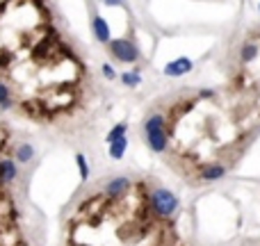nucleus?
<instances>
[{
    "label": "nucleus",
    "instance_id": "f8f14e48",
    "mask_svg": "<svg viewBox=\"0 0 260 246\" xmlns=\"http://www.w3.org/2000/svg\"><path fill=\"white\" fill-rule=\"evenodd\" d=\"M32 157H35V148H32L30 144H21V146L16 148V160L18 162H30Z\"/></svg>",
    "mask_w": 260,
    "mask_h": 246
},
{
    "label": "nucleus",
    "instance_id": "a211bd4d",
    "mask_svg": "<svg viewBox=\"0 0 260 246\" xmlns=\"http://www.w3.org/2000/svg\"><path fill=\"white\" fill-rule=\"evenodd\" d=\"M258 9H260V3H258Z\"/></svg>",
    "mask_w": 260,
    "mask_h": 246
},
{
    "label": "nucleus",
    "instance_id": "9d476101",
    "mask_svg": "<svg viewBox=\"0 0 260 246\" xmlns=\"http://www.w3.org/2000/svg\"><path fill=\"white\" fill-rule=\"evenodd\" d=\"M144 130L148 132H155V130H165V117L162 114H153V117L146 119V123H144Z\"/></svg>",
    "mask_w": 260,
    "mask_h": 246
},
{
    "label": "nucleus",
    "instance_id": "1a4fd4ad",
    "mask_svg": "<svg viewBox=\"0 0 260 246\" xmlns=\"http://www.w3.org/2000/svg\"><path fill=\"white\" fill-rule=\"evenodd\" d=\"M126 148H128V139L126 137L112 142L110 144V157H112V160H121V157L126 155Z\"/></svg>",
    "mask_w": 260,
    "mask_h": 246
},
{
    "label": "nucleus",
    "instance_id": "4468645a",
    "mask_svg": "<svg viewBox=\"0 0 260 246\" xmlns=\"http://www.w3.org/2000/svg\"><path fill=\"white\" fill-rule=\"evenodd\" d=\"M258 57V46L256 44H247L242 48V62H253Z\"/></svg>",
    "mask_w": 260,
    "mask_h": 246
},
{
    "label": "nucleus",
    "instance_id": "f3484780",
    "mask_svg": "<svg viewBox=\"0 0 260 246\" xmlns=\"http://www.w3.org/2000/svg\"><path fill=\"white\" fill-rule=\"evenodd\" d=\"M199 94H201L203 98H212V96H215V91H212V89H201Z\"/></svg>",
    "mask_w": 260,
    "mask_h": 246
},
{
    "label": "nucleus",
    "instance_id": "423d86ee",
    "mask_svg": "<svg viewBox=\"0 0 260 246\" xmlns=\"http://www.w3.org/2000/svg\"><path fill=\"white\" fill-rule=\"evenodd\" d=\"M91 27H94V37L101 41V44H110V27L108 23H105V18L101 16H94V21H91Z\"/></svg>",
    "mask_w": 260,
    "mask_h": 246
},
{
    "label": "nucleus",
    "instance_id": "9b49d317",
    "mask_svg": "<svg viewBox=\"0 0 260 246\" xmlns=\"http://www.w3.org/2000/svg\"><path fill=\"white\" fill-rule=\"evenodd\" d=\"M126 130H128V125H126V123H117V125H114V128L108 132V137H105V142H108V144H112V142H117V139L126 137Z\"/></svg>",
    "mask_w": 260,
    "mask_h": 246
},
{
    "label": "nucleus",
    "instance_id": "0eeeda50",
    "mask_svg": "<svg viewBox=\"0 0 260 246\" xmlns=\"http://www.w3.org/2000/svg\"><path fill=\"white\" fill-rule=\"evenodd\" d=\"M16 175H18L16 162L9 160V157L0 160V180H3V183H12V180H16Z\"/></svg>",
    "mask_w": 260,
    "mask_h": 246
},
{
    "label": "nucleus",
    "instance_id": "ddd939ff",
    "mask_svg": "<svg viewBox=\"0 0 260 246\" xmlns=\"http://www.w3.org/2000/svg\"><path fill=\"white\" fill-rule=\"evenodd\" d=\"M121 82L126 87H137L142 85V76H139V71H126L121 73Z\"/></svg>",
    "mask_w": 260,
    "mask_h": 246
},
{
    "label": "nucleus",
    "instance_id": "2eb2a0df",
    "mask_svg": "<svg viewBox=\"0 0 260 246\" xmlns=\"http://www.w3.org/2000/svg\"><path fill=\"white\" fill-rule=\"evenodd\" d=\"M76 162H78V169H80L82 180H87V178H89V164H87V157L82 155V153H78V155H76Z\"/></svg>",
    "mask_w": 260,
    "mask_h": 246
},
{
    "label": "nucleus",
    "instance_id": "dca6fc26",
    "mask_svg": "<svg viewBox=\"0 0 260 246\" xmlns=\"http://www.w3.org/2000/svg\"><path fill=\"white\" fill-rule=\"evenodd\" d=\"M103 76H105V78H110V80H112V78L117 76V73H114V68H112V64H103Z\"/></svg>",
    "mask_w": 260,
    "mask_h": 246
},
{
    "label": "nucleus",
    "instance_id": "39448f33",
    "mask_svg": "<svg viewBox=\"0 0 260 246\" xmlns=\"http://www.w3.org/2000/svg\"><path fill=\"white\" fill-rule=\"evenodd\" d=\"M128 187H130V180L126 178V175H119V178H114V180H110V183H108L105 194H108V196H112V198H117V196H121V194H126Z\"/></svg>",
    "mask_w": 260,
    "mask_h": 246
},
{
    "label": "nucleus",
    "instance_id": "f03ea898",
    "mask_svg": "<svg viewBox=\"0 0 260 246\" xmlns=\"http://www.w3.org/2000/svg\"><path fill=\"white\" fill-rule=\"evenodd\" d=\"M110 53H112V57H117L119 62H123V64H133V62H137V57H139L137 46H135L130 39L110 41Z\"/></svg>",
    "mask_w": 260,
    "mask_h": 246
},
{
    "label": "nucleus",
    "instance_id": "7ed1b4c3",
    "mask_svg": "<svg viewBox=\"0 0 260 246\" xmlns=\"http://www.w3.org/2000/svg\"><path fill=\"white\" fill-rule=\"evenodd\" d=\"M192 59L189 57H178V59H174V62H169L165 66V76H169V78H180V76H185V73H189L192 71Z\"/></svg>",
    "mask_w": 260,
    "mask_h": 246
},
{
    "label": "nucleus",
    "instance_id": "20e7f679",
    "mask_svg": "<svg viewBox=\"0 0 260 246\" xmlns=\"http://www.w3.org/2000/svg\"><path fill=\"white\" fill-rule=\"evenodd\" d=\"M146 144L153 153H165L167 146H169V137H167L165 130H155V132L146 134Z\"/></svg>",
    "mask_w": 260,
    "mask_h": 246
},
{
    "label": "nucleus",
    "instance_id": "f257e3e1",
    "mask_svg": "<svg viewBox=\"0 0 260 246\" xmlns=\"http://www.w3.org/2000/svg\"><path fill=\"white\" fill-rule=\"evenodd\" d=\"M151 203H153V210L160 217H171L180 205L178 196L174 192H169V189H155L151 194Z\"/></svg>",
    "mask_w": 260,
    "mask_h": 246
},
{
    "label": "nucleus",
    "instance_id": "6e6552de",
    "mask_svg": "<svg viewBox=\"0 0 260 246\" xmlns=\"http://www.w3.org/2000/svg\"><path fill=\"white\" fill-rule=\"evenodd\" d=\"M224 175H226V166L224 164H210V166H206V169H203L201 178L208 180V183H215V180H221Z\"/></svg>",
    "mask_w": 260,
    "mask_h": 246
}]
</instances>
